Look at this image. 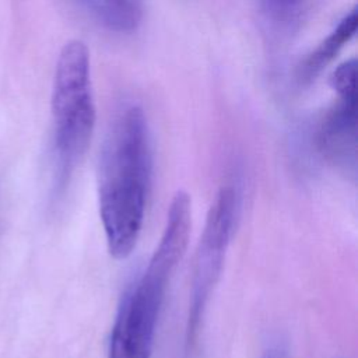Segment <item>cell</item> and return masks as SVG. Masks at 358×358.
I'll use <instances>...</instances> for the list:
<instances>
[{"label": "cell", "instance_id": "1", "mask_svg": "<svg viewBox=\"0 0 358 358\" xmlns=\"http://www.w3.org/2000/svg\"><path fill=\"white\" fill-rule=\"evenodd\" d=\"M152 175L150 131L144 112L127 106L112 122L98 172V206L109 255L127 259L141 234Z\"/></svg>", "mask_w": 358, "mask_h": 358}, {"label": "cell", "instance_id": "2", "mask_svg": "<svg viewBox=\"0 0 358 358\" xmlns=\"http://www.w3.org/2000/svg\"><path fill=\"white\" fill-rule=\"evenodd\" d=\"M190 229L192 200L185 190H178L171 200L158 245L117 306L108 358H151L165 292L185 256Z\"/></svg>", "mask_w": 358, "mask_h": 358}, {"label": "cell", "instance_id": "3", "mask_svg": "<svg viewBox=\"0 0 358 358\" xmlns=\"http://www.w3.org/2000/svg\"><path fill=\"white\" fill-rule=\"evenodd\" d=\"M90 55L80 41L66 43L59 55L53 90L55 190L62 194L84 158L95 127Z\"/></svg>", "mask_w": 358, "mask_h": 358}, {"label": "cell", "instance_id": "4", "mask_svg": "<svg viewBox=\"0 0 358 358\" xmlns=\"http://www.w3.org/2000/svg\"><path fill=\"white\" fill-rule=\"evenodd\" d=\"M239 193L236 187H220L206 215L192 270L189 310L186 320V348L196 343L210 298L221 278L225 257L239 215Z\"/></svg>", "mask_w": 358, "mask_h": 358}, {"label": "cell", "instance_id": "5", "mask_svg": "<svg viewBox=\"0 0 358 358\" xmlns=\"http://www.w3.org/2000/svg\"><path fill=\"white\" fill-rule=\"evenodd\" d=\"M319 148L329 162L355 178L357 113L355 96H338L319 129Z\"/></svg>", "mask_w": 358, "mask_h": 358}, {"label": "cell", "instance_id": "6", "mask_svg": "<svg viewBox=\"0 0 358 358\" xmlns=\"http://www.w3.org/2000/svg\"><path fill=\"white\" fill-rule=\"evenodd\" d=\"M80 14L113 32H130L141 21L143 0H67Z\"/></svg>", "mask_w": 358, "mask_h": 358}, {"label": "cell", "instance_id": "7", "mask_svg": "<svg viewBox=\"0 0 358 358\" xmlns=\"http://www.w3.org/2000/svg\"><path fill=\"white\" fill-rule=\"evenodd\" d=\"M357 10H351L337 27L316 46V49L302 62L299 67V80L302 83L312 81L333 59L343 46L354 36L357 29Z\"/></svg>", "mask_w": 358, "mask_h": 358}, {"label": "cell", "instance_id": "8", "mask_svg": "<svg viewBox=\"0 0 358 358\" xmlns=\"http://www.w3.org/2000/svg\"><path fill=\"white\" fill-rule=\"evenodd\" d=\"M306 0H260V4L266 14L275 22H292L295 21Z\"/></svg>", "mask_w": 358, "mask_h": 358}, {"label": "cell", "instance_id": "9", "mask_svg": "<svg viewBox=\"0 0 358 358\" xmlns=\"http://www.w3.org/2000/svg\"><path fill=\"white\" fill-rule=\"evenodd\" d=\"M355 59L340 64L330 77V84L338 96H355Z\"/></svg>", "mask_w": 358, "mask_h": 358}, {"label": "cell", "instance_id": "10", "mask_svg": "<svg viewBox=\"0 0 358 358\" xmlns=\"http://www.w3.org/2000/svg\"><path fill=\"white\" fill-rule=\"evenodd\" d=\"M262 358H288L287 345L281 340H274L264 348Z\"/></svg>", "mask_w": 358, "mask_h": 358}]
</instances>
